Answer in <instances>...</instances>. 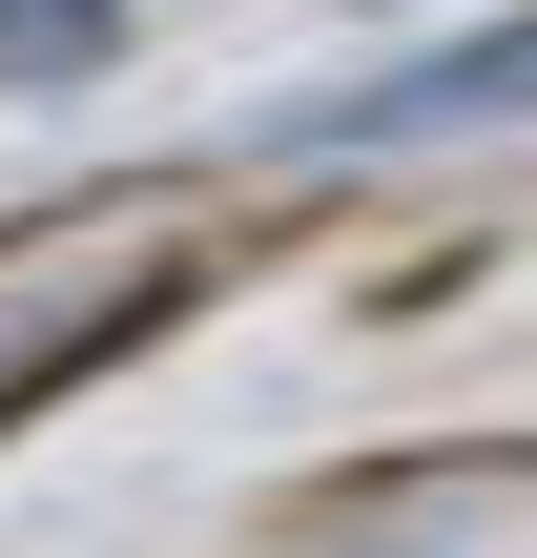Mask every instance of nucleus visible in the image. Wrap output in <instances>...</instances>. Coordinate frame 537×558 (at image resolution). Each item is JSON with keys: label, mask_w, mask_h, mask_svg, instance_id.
Masks as SVG:
<instances>
[{"label": "nucleus", "mask_w": 537, "mask_h": 558, "mask_svg": "<svg viewBox=\"0 0 537 558\" xmlns=\"http://www.w3.org/2000/svg\"><path fill=\"white\" fill-rule=\"evenodd\" d=\"M476 124H537V0L476 21V41H414L352 104H290V145H476Z\"/></svg>", "instance_id": "f257e3e1"}, {"label": "nucleus", "mask_w": 537, "mask_h": 558, "mask_svg": "<svg viewBox=\"0 0 537 558\" xmlns=\"http://www.w3.org/2000/svg\"><path fill=\"white\" fill-rule=\"evenodd\" d=\"M103 41H124V0H21V83H83Z\"/></svg>", "instance_id": "f03ea898"}]
</instances>
